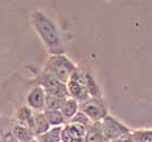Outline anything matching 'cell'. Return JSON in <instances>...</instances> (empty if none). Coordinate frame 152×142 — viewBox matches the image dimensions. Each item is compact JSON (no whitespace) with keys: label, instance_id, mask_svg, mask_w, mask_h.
<instances>
[{"label":"cell","instance_id":"obj_1","mask_svg":"<svg viewBox=\"0 0 152 142\" xmlns=\"http://www.w3.org/2000/svg\"><path fill=\"white\" fill-rule=\"evenodd\" d=\"M31 21L35 32L40 37L51 55L64 54L62 38L56 23L45 13L37 10H33L31 12Z\"/></svg>","mask_w":152,"mask_h":142},{"label":"cell","instance_id":"obj_2","mask_svg":"<svg viewBox=\"0 0 152 142\" xmlns=\"http://www.w3.org/2000/svg\"><path fill=\"white\" fill-rule=\"evenodd\" d=\"M77 67L75 64L64 54H53L48 58L45 64L44 72L48 73L59 79L60 82L66 84L72 74Z\"/></svg>","mask_w":152,"mask_h":142},{"label":"cell","instance_id":"obj_3","mask_svg":"<svg viewBox=\"0 0 152 142\" xmlns=\"http://www.w3.org/2000/svg\"><path fill=\"white\" fill-rule=\"evenodd\" d=\"M66 88L69 95L71 98L75 99L77 102H84L89 99V93L87 90V84H86L85 73L80 70L76 68L70 79L66 82Z\"/></svg>","mask_w":152,"mask_h":142},{"label":"cell","instance_id":"obj_4","mask_svg":"<svg viewBox=\"0 0 152 142\" xmlns=\"http://www.w3.org/2000/svg\"><path fill=\"white\" fill-rule=\"evenodd\" d=\"M79 109L83 113H85L89 117L92 123L101 122L107 115V107L101 98H89L86 101L80 102Z\"/></svg>","mask_w":152,"mask_h":142},{"label":"cell","instance_id":"obj_5","mask_svg":"<svg viewBox=\"0 0 152 142\" xmlns=\"http://www.w3.org/2000/svg\"><path fill=\"white\" fill-rule=\"evenodd\" d=\"M101 129L105 141L111 142L122 136H125L127 133H130L129 129L123 124H121L118 120L113 118L110 115L107 116L101 120Z\"/></svg>","mask_w":152,"mask_h":142},{"label":"cell","instance_id":"obj_6","mask_svg":"<svg viewBox=\"0 0 152 142\" xmlns=\"http://www.w3.org/2000/svg\"><path fill=\"white\" fill-rule=\"evenodd\" d=\"M38 85L44 88L47 95H57V97H62V98L70 97L69 92H67L66 84L60 82L59 79L46 72H44V74L39 77Z\"/></svg>","mask_w":152,"mask_h":142},{"label":"cell","instance_id":"obj_7","mask_svg":"<svg viewBox=\"0 0 152 142\" xmlns=\"http://www.w3.org/2000/svg\"><path fill=\"white\" fill-rule=\"evenodd\" d=\"M47 93L41 86H34L26 95V105L35 112H44Z\"/></svg>","mask_w":152,"mask_h":142},{"label":"cell","instance_id":"obj_8","mask_svg":"<svg viewBox=\"0 0 152 142\" xmlns=\"http://www.w3.org/2000/svg\"><path fill=\"white\" fill-rule=\"evenodd\" d=\"M87 128L78 124L69 123L62 127L61 141L62 142H84Z\"/></svg>","mask_w":152,"mask_h":142},{"label":"cell","instance_id":"obj_9","mask_svg":"<svg viewBox=\"0 0 152 142\" xmlns=\"http://www.w3.org/2000/svg\"><path fill=\"white\" fill-rule=\"evenodd\" d=\"M11 131L20 142H29L32 141L33 139H35V135H34V133H33V130L31 128H28L25 125L18 123L15 120L12 123Z\"/></svg>","mask_w":152,"mask_h":142},{"label":"cell","instance_id":"obj_10","mask_svg":"<svg viewBox=\"0 0 152 142\" xmlns=\"http://www.w3.org/2000/svg\"><path fill=\"white\" fill-rule=\"evenodd\" d=\"M15 122L25 125L33 130L34 126V111L27 105H23L16 111L15 113Z\"/></svg>","mask_w":152,"mask_h":142},{"label":"cell","instance_id":"obj_11","mask_svg":"<svg viewBox=\"0 0 152 142\" xmlns=\"http://www.w3.org/2000/svg\"><path fill=\"white\" fill-rule=\"evenodd\" d=\"M84 142H105L101 129V122L91 123V125L87 128Z\"/></svg>","mask_w":152,"mask_h":142},{"label":"cell","instance_id":"obj_12","mask_svg":"<svg viewBox=\"0 0 152 142\" xmlns=\"http://www.w3.org/2000/svg\"><path fill=\"white\" fill-rule=\"evenodd\" d=\"M51 126L48 123L47 118L45 116L44 112H34V126H33V133L35 137H38L45 133L50 129Z\"/></svg>","mask_w":152,"mask_h":142},{"label":"cell","instance_id":"obj_13","mask_svg":"<svg viewBox=\"0 0 152 142\" xmlns=\"http://www.w3.org/2000/svg\"><path fill=\"white\" fill-rule=\"evenodd\" d=\"M78 109H79L78 102L76 101L75 99L69 97V98L65 99V101H64L63 105H62L60 111L65 119L71 120L72 119V117L78 112Z\"/></svg>","mask_w":152,"mask_h":142},{"label":"cell","instance_id":"obj_14","mask_svg":"<svg viewBox=\"0 0 152 142\" xmlns=\"http://www.w3.org/2000/svg\"><path fill=\"white\" fill-rule=\"evenodd\" d=\"M61 133L62 126L51 127L48 131L36 137V139L38 140V142H61Z\"/></svg>","mask_w":152,"mask_h":142},{"label":"cell","instance_id":"obj_15","mask_svg":"<svg viewBox=\"0 0 152 142\" xmlns=\"http://www.w3.org/2000/svg\"><path fill=\"white\" fill-rule=\"evenodd\" d=\"M44 114L51 127H59L64 124L65 118L60 110H45Z\"/></svg>","mask_w":152,"mask_h":142},{"label":"cell","instance_id":"obj_16","mask_svg":"<svg viewBox=\"0 0 152 142\" xmlns=\"http://www.w3.org/2000/svg\"><path fill=\"white\" fill-rule=\"evenodd\" d=\"M86 76V84H87V90H88L89 97L90 98H101V91L99 86L97 85L96 80L94 79L90 74H85Z\"/></svg>","mask_w":152,"mask_h":142},{"label":"cell","instance_id":"obj_17","mask_svg":"<svg viewBox=\"0 0 152 142\" xmlns=\"http://www.w3.org/2000/svg\"><path fill=\"white\" fill-rule=\"evenodd\" d=\"M66 98L57 97V95H47L46 97V107L45 110H61Z\"/></svg>","mask_w":152,"mask_h":142},{"label":"cell","instance_id":"obj_18","mask_svg":"<svg viewBox=\"0 0 152 142\" xmlns=\"http://www.w3.org/2000/svg\"><path fill=\"white\" fill-rule=\"evenodd\" d=\"M134 142H152V130H138L132 133Z\"/></svg>","mask_w":152,"mask_h":142},{"label":"cell","instance_id":"obj_19","mask_svg":"<svg viewBox=\"0 0 152 142\" xmlns=\"http://www.w3.org/2000/svg\"><path fill=\"white\" fill-rule=\"evenodd\" d=\"M70 123L72 124H78V125H82V126L88 128L90 125H91V120L89 119V117L86 115L85 113H83L82 111H78L77 113L72 117V119L70 120Z\"/></svg>","mask_w":152,"mask_h":142},{"label":"cell","instance_id":"obj_20","mask_svg":"<svg viewBox=\"0 0 152 142\" xmlns=\"http://www.w3.org/2000/svg\"><path fill=\"white\" fill-rule=\"evenodd\" d=\"M1 140H2V142H20L19 140L15 138V136L12 133L11 130L6 131V133H3L2 137H1Z\"/></svg>","mask_w":152,"mask_h":142},{"label":"cell","instance_id":"obj_21","mask_svg":"<svg viewBox=\"0 0 152 142\" xmlns=\"http://www.w3.org/2000/svg\"><path fill=\"white\" fill-rule=\"evenodd\" d=\"M111 142H134L133 141V138H132V135L130 133H127L125 136H122L120 138H117V139L113 140Z\"/></svg>","mask_w":152,"mask_h":142},{"label":"cell","instance_id":"obj_22","mask_svg":"<svg viewBox=\"0 0 152 142\" xmlns=\"http://www.w3.org/2000/svg\"><path fill=\"white\" fill-rule=\"evenodd\" d=\"M29 142H38V140H37V139H36V138H35V139H33L32 141H29Z\"/></svg>","mask_w":152,"mask_h":142},{"label":"cell","instance_id":"obj_23","mask_svg":"<svg viewBox=\"0 0 152 142\" xmlns=\"http://www.w3.org/2000/svg\"><path fill=\"white\" fill-rule=\"evenodd\" d=\"M0 142H2V140H1V138H0Z\"/></svg>","mask_w":152,"mask_h":142}]
</instances>
